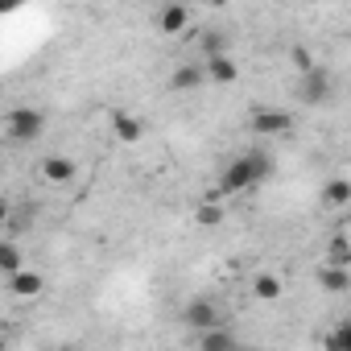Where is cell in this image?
<instances>
[{"instance_id":"6da1fadb","label":"cell","mask_w":351,"mask_h":351,"mask_svg":"<svg viewBox=\"0 0 351 351\" xmlns=\"http://www.w3.org/2000/svg\"><path fill=\"white\" fill-rule=\"evenodd\" d=\"M269 173H273V157L261 153V149H248V153H240V157H232V161L223 165L215 191H219L223 199H232V195H244V191H252L256 182H265Z\"/></svg>"},{"instance_id":"7a4b0ae2","label":"cell","mask_w":351,"mask_h":351,"mask_svg":"<svg viewBox=\"0 0 351 351\" xmlns=\"http://www.w3.org/2000/svg\"><path fill=\"white\" fill-rule=\"evenodd\" d=\"M46 132V112L42 108H13L5 112V141L9 145H34Z\"/></svg>"},{"instance_id":"3957f363","label":"cell","mask_w":351,"mask_h":351,"mask_svg":"<svg viewBox=\"0 0 351 351\" xmlns=\"http://www.w3.org/2000/svg\"><path fill=\"white\" fill-rule=\"evenodd\" d=\"M298 99H302L306 108H326V104L335 99V79H330V71L314 66V71L298 75Z\"/></svg>"},{"instance_id":"277c9868","label":"cell","mask_w":351,"mask_h":351,"mask_svg":"<svg viewBox=\"0 0 351 351\" xmlns=\"http://www.w3.org/2000/svg\"><path fill=\"white\" fill-rule=\"evenodd\" d=\"M182 322H186V330H215V326H223V310H219V302L215 298H191L186 306H182Z\"/></svg>"},{"instance_id":"5b68a950","label":"cell","mask_w":351,"mask_h":351,"mask_svg":"<svg viewBox=\"0 0 351 351\" xmlns=\"http://www.w3.org/2000/svg\"><path fill=\"white\" fill-rule=\"evenodd\" d=\"M252 132L285 136V132H293V112H281V108H256V112H252Z\"/></svg>"},{"instance_id":"8992f818","label":"cell","mask_w":351,"mask_h":351,"mask_svg":"<svg viewBox=\"0 0 351 351\" xmlns=\"http://www.w3.org/2000/svg\"><path fill=\"white\" fill-rule=\"evenodd\" d=\"M203 83H211L203 62H178L169 71V91H199Z\"/></svg>"},{"instance_id":"52a82bcc","label":"cell","mask_w":351,"mask_h":351,"mask_svg":"<svg viewBox=\"0 0 351 351\" xmlns=\"http://www.w3.org/2000/svg\"><path fill=\"white\" fill-rule=\"evenodd\" d=\"M42 178L50 182V186H66L71 178H75V161L66 157V153H50V157H42Z\"/></svg>"},{"instance_id":"ba28073f","label":"cell","mask_w":351,"mask_h":351,"mask_svg":"<svg viewBox=\"0 0 351 351\" xmlns=\"http://www.w3.org/2000/svg\"><path fill=\"white\" fill-rule=\"evenodd\" d=\"M112 132H116V141H124V145H136L141 136H145V120L141 116H132V112H112Z\"/></svg>"},{"instance_id":"9c48e42d","label":"cell","mask_w":351,"mask_h":351,"mask_svg":"<svg viewBox=\"0 0 351 351\" xmlns=\"http://www.w3.org/2000/svg\"><path fill=\"white\" fill-rule=\"evenodd\" d=\"M42 289H46V281H42V273H34V269H25V273L9 277V293H13V298H21V302L42 298Z\"/></svg>"},{"instance_id":"30bf717a","label":"cell","mask_w":351,"mask_h":351,"mask_svg":"<svg viewBox=\"0 0 351 351\" xmlns=\"http://www.w3.org/2000/svg\"><path fill=\"white\" fill-rule=\"evenodd\" d=\"M195 219H199V228H219V223H223V195H219V191L203 195L199 207H195Z\"/></svg>"},{"instance_id":"8fae6325","label":"cell","mask_w":351,"mask_h":351,"mask_svg":"<svg viewBox=\"0 0 351 351\" xmlns=\"http://www.w3.org/2000/svg\"><path fill=\"white\" fill-rule=\"evenodd\" d=\"M186 25H191V9L186 5H165L157 13V29L161 34H186Z\"/></svg>"},{"instance_id":"7c38bea8","label":"cell","mask_w":351,"mask_h":351,"mask_svg":"<svg viewBox=\"0 0 351 351\" xmlns=\"http://www.w3.org/2000/svg\"><path fill=\"white\" fill-rule=\"evenodd\" d=\"M236 347H240V339L232 326H215V330L199 335V351H236Z\"/></svg>"},{"instance_id":"4fadbf2b","label":"cell","mask_w":351,"mask_h":351,"mask_svg":"<svg viewBox=\"0 0 351 351\" xmlns=\"http://www.w3.org/2000/svg\"><path fill=\"white\" fill-rule=\"evenodd\" d=\"M318 285L326 289V293H347L351 289V273L347 269H339V265H318Z\"/></svg>"},{"instance_id":"5bb4252c","label":"cell","mask_w":351,"mask_h":351,"mask_svg":"<svg viewBox=\"0 0 351 351\" xmlns=\"http://www.w3.org/2000/svg\"><path fill=\"white\" fill-rule=\"evenodd\" d=\"M0 273H5V277L25 273V256H21V248H17L13 236H5V244H0Z\"/></svg>"},{"instance_id":"9a60e30c","label":"cell","mask_w":351,"mask_h":351,"mask_svg":"<svg viewBox=\"0 0 351 351\" xmlns=\"http://www.w3.org/2000/svg\"><path fill=\"white\" fill-rule=\"evenodd\" d=\"M203 66H207V79H211V83H236V75H240V66H236V58H232V54L207 58Z\"/></svg>"},{"instance_id":"2e32d148","label":"cell","mask_w":351,"mask_h":351,"mask_svg":"<svg viewBox=\"0 0 351 351\" xmlns=\"http://www.w3.org/2000/svg\"><path fill=\"white\" fill-rule=\"evenodd\" d=\"M347 203H351V182H347V178H330V182L322 186V207L339 211V207H347Z\"/></svg>"},{"instance_id":"e0dca14e","label":"cell","mask_w":351,"mask_h":351,"mask_svg":"<svg viewBox=\"0 0 351 351\" xmlns=\"http://www.w3.org/2000/svg\"><path fill=\"white\" fill-rule=\"evenodd\" d=\"M199 54H203V62L228 54V34H223V29H207V34L199 38Z\"/></svg>"},{"instance_id":"ac0fdd59","label":"cell","mask_w":351,"mask_h":351,"mask_svg":"<svg viewBox=\"0 0 351 351\" xmlns=\"http://www.w3.org/2000/svg\"><path fill=\"white\" fill-rule=\"evenodd\" d=\"M322 347L326 351H351V318H343L339 326H330L322 335Z\"/></svg>"},{"instance_id":"d6986e66","label":"cell","mask_w":351,"mask_h":351,"mask_svg":"<svg viewBox=\"0 0 351 351\" xmlns=\"http://www.w3.org/2000/svg\"><path fill=\"white\" fill-rule=\"evenodd\" d=\"M252 293H256L261 302H277V298H281V277H273V273H256V277H252Z\"/></svg>"},{"instance_id":"ffe728a7","label":"cell","mask_w":351,"mask_h":351,"mask_svg":"<svg viewBox=\"0 0 351 351\" xmlns=\"http://www.w3.org/2000/svg\"><path fill=\"white\" fill-rule=\"evenodd\" d=\"M326 265H339V269L351 265V244H347L343 236H335V240L326 244Z\"/></svg>"},{"instance_id":"44dd1931","label":"cell","mask_w":351,"mask_h":351,"mask_svg":"<svg viewBox=\"0 0 351 351\" xmlns=\"http://www.w3.org/2000/svg\"><path fill=\"white\" fill-rule=\"evenodd\" d=\"M236 351H261V347H248V343H240V347H236Z\"/></svg>"}]
</instances>
